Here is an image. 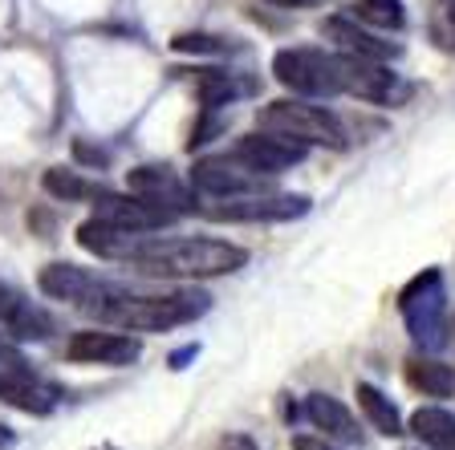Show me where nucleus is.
<instances>
[{
    "label": "nucleus",
    "instance_id": "1",
    "mask_svg": "<svg viewBox=\"0 0 455 450\" xmlns=\"http://www.w3.org/2000/svg\"><path fill=\"white\" fill-rule=\"evenodd\" d=\"M131 268L142 276H163V280H212V276H232L248 264V252L228 240H142L134 248Z\"/></svg>",
    "mask_w": 455,
    "mask_h": 450
},
{
    "label": "nucleus",
    "instance_id": "2",
    "mask_svg": "<svg viewBox=\"0 0 455 450\" xmlns=\"http://www.w3.org/2000/svg\"><path fill=\"white\" fill-rule=\"evenodd\" d=\"M208 309H212V296L196 288L163 292V296H131L123 288H110V296L98 304L94 317L114 328H131V333H167V328L191 325Z\"/></svg>",
    "mask_w": 455,
    "mask_h": 450
},
{
    "label": "nucleus",
    "instance_id": "3",
    "mask_svg": "<svg viewBox=\"0 0 455 450\" xmlns=\"http://www.w3.org/2000/svg\"><path fill=\"white\" fill-rule=\"evenodd\" d=\"M398 312H403V325H407L411 341H415L423 353H439L447 345V288H443V272L439 268H427L419 272L407 288L398 292Z\"/></svg>",
    "mask_w": 455,
    "mask_h": 450
},
{
    "label": "nucleus",
    "instance_id": "4",
    "mask_svg": "<svg viewBox=\"0 0 455 450\" xmlns=\"http://www.w3.org/2000/svg\"><path fill=\"white\" fill-rule=\"evenodd\" d=\"M256 126L260 130H276L284 138H297L305 146H330V150H346V126L333 110L325 106H309V102H268L265 110L256 114Z\"/></svg>",
    "mask_w": 455,
    "mask_h": 450
},
{
    "label": "nucleus",
    "instance_id": "5",
    "mask_svg": "<svg viewBox=\"0 0 455 450\" xmlns=\"http://www.w3.org/2000/svg\"><path fill=\"white\" fill-rule=\"evenodd\" d=\"M273 77L293 90L301 98H333L341 94V66L338 53H325V49H281L273 57Z\"/></svg>",
    "mask_w": 455,
    "mask_h": 450
},
{
    "label": "nucleus",
    "instance_id": "6",
    "mask_svg": "<svg viewBox=\"0 0 455 450\" xmlns=\"http://www.w3.org/2000/svg\"><path fill=\"white\" fill-rule=\"evenodd\" d=\"M338 66H341V94H354L358 102L403 106V102H411V94H415V85L403 82L395 69L374 61V57L338 53Z\"/></svg>",
    "mask_w": 455,
    "mask_h": 450
},
{
    "label": "nucleus",
    "instance_id": "7",
    "mask_svg": "<svg viewBox=\"0 0 455 450\" xmlns=\"http://www.w3.org/2000/svg\"><path fill=\"white\" fill-rule=\"evenodd\" d=\"M216 224H289L309 211L305 195H273V191H256V195H228L220 203L199 207Z\"/></svg>",
    "mask_w": 455,
    "mask_h": 450
},
{
    "label": "nucleus",
    "instance_id": "8",
    "mask_svg": "<svg viewBox=\"0 0 455 450\" xmlns=\"http://www.w3.org/2000/svg\"><path fill=\"white\" fill-rule=\"evenodd\" d=\"M268 178L273 175H260L252 170L248 162H240L236 154H208L191 167V187L204 191V195H256V191H268Z\"/></svg>",
    "mask_w": 455,
    "mask_h": 450
},
{
    "label": "nucleus",
    "instance_id": "9",
    "mask_svg": "<svg viewBox=\"0 0 455 450\" xmlns=\"http://www.w3.org/2000/svg\"><path fill=\"white\" fill-rule=\"evenodd\" d=\"M126 191L139 199H147L151 207L167 211V216H196V187H188L171 167H134L126 170Z\"/></svg>",
    "mask_w": 455,
    "mask_h": 450
},
{
    "label": "nucleus",
    "instance_id": "10",
    "mask_svg": "<svg viewBox=\"0 0 455 450\" xmlns=\"http://www.w3.org/2000/svg\"><path fill=\"white\" fill-rule=\"evenodd\" d=\"M37 284L45 296L66 300V304H74V309H82V312H98V304H102L114 288V284L98 280L94 272H85L77 264H45Z\"/></svg>",
    "mask_w": 455,
    "mask_h": 450
},
{
    "label": "nucleus",
    "instance_id": "11",
    "mask_svg": "<svg viewBox=\"0 0 455 450\" xmlns=\"http://www.w3.org/2000/svg\"><path fill=\"white\" fill-rule=\"evenodd\" d=\"M305 142H297V138H284V134H276V130H256V134H248V138H240L236 142V154L240 162H248L252 170H260V175H284L289 167H297V162L305 159Z\"/></svg>",
    "mask_w": 455,
    "mask_h": 450
},
{
    "label": "nucleus",
    "instance_id": "12",
    "mask_svg": "<svg viewBox=\"0 0 455 450\" xmlns=\"http://www.w3.org/2000/svg\"><path fill=\"white\" fill-rule=\"evenodd\" d=\"M142 345L126 333H106V328H85V333H74L66 345V357L77 361V366H131L139 361Z\"/></svg>",
    "mask_w": 455,
    "mask_h": 450
},
{
    "label": "nucleus",
    "instance_id": "13",
    "mask_svg": "<svg viewBox=\"0 0 455 450\" xmlns=\"http://www.w3.org/2000/svg\"><path fill=\"white\" fill-rule=\"evenodd\" d=\"M94 216L114 227H126V232H159V227H167L175 219L139 195H110V191H102L94 199Z\"/></svg>",
    "mask_w": 455,
    "mask_h": 450
},
{
    "label": "nucleus",
    "instance_id": "14",
    "mask_svg": "<svg viewBox=\"0 0 455 450\" xmlns=\"http://www.w3.org/2000/svg\"><path fill=\"white\" fill-rule=\"evenodd\" d=\"M142 240H147V232H126V227H114L98 216L77 227V244L98 260H131Z\"/></svg>",
    "mask_w": 455,
    "mask_h": 450
},
{
    "label": "nucleus",
    "instance_id": "15",
    "mask_svg": "<svg viewBox=\"0 0 455 450\" xmlns=\"http://www.w3.org/2000/svg\"><path fill=\"white\" fill-rule=\"evenodd\" d=\"M0 402L17 406V410L25 414H53L57 406V390L45 382H37V377L28 374V369H9L0 366Z\"/></svg>",
    "mask_w": 455,
    "mask_h": 450
},
{
    "label": "nucleus",
    "instance_id": "16",
    "mask_svg": "<svg viewBox=\"0 0 455 450\" xmlns=\"http://www.w3.org/2000/svg\"><path fill=\"white\" fill-rule=\"evenodd\" d=\"M322 37L333 41L341 53H354V57H374V61H387V57H398L395 41H382L379 33L370 28H358L354 17H330L322 25Z\"/></svg>",
    "mask_w": 455,
    "mask_h": 450
},
{
    "label": "nucleus",
    "instance_id": "17",
    "mask_svg": "<svg viewBox=\"0 0 455 450\" xmlns=\"http://www.w3.org/2000/svg\"><path fill=\"white\" fill-rule=\"evenodd\" d=\"M305 418H309V422L333 442H362L358 418H354V414L330 394H309L305 398Z\"/></svg>",
    "mask_w": 455,
    "mask_h": 450
},
{
    "label": "nucleus",
    "instance_id": "18",
    "mask_svg": "<svg viewBox=\"0 0 455 450\" xmlns=\"http://www.w3.org/2000/svg\"><path fill=\"white\" fill-rule=\"evenodd\" d=\"M403 374H407L411 390H419V394H427V398H451L455 394V366H443L435 357H419V353L407 357Z\"/></svg>",
    "mask_w": 455,
    "mask_h": 450
},
{
    "label": "nucleus",
    "instance_id": "19",
    "mask_svg": "<svg viewBox=\"0 0 455 450\" xmlns=\"http://www.w3.org/2000/svg\"><path fill=\"white\" fill-rule=\"evenodd\" d=\"M411 434L431 450H455V414L443 406H423L411 414Z\"/></svg>",
    "mask_w": 455,
    "mask_h": 450
},
{
    "label": "nucleus",
    "instance_id": "20",
    "mask_svg": "<svg viewBox=\"0 0 455 450\" xmlns=\"http://www.w3.org/2000/svg\"><path fill=\"white\" fill-rule=\"evenodd\" d=\"M354 398H358L362 414H366V422L374 426L379 434H387V438H398V434H407V430H403V418H398V410H395V402H390V398L382 394L379 385L358 382Z\"/></svg>",
    "mask_w": 455,
    "mask_h": 450
},
{
    "label": "nucleus",
    "instance_id": "21",
    "mask_svg": "<svg viewBox=\"0 0 455 450\" xmlns=\"http://www.w3.org/2000/svg\"><path fill=\"white\" fill-rule=\"evenodd\" d=\"M191 82H196V98L204 110H220V106L236 102L240 94H248V85L236 82L232 74H224V69H196Z\"/></svg>",
    "mask_w": 455,
    "mask_h": 450
},
{
    "label": "nucleus",
    "instance_id": "22",
    "mask_svg": "<svg viewBox=\"0 0 455 450\" xmlns=\"http://www.w3.org/2000/svg\"><path fill=\"white\" fill-rule=\"evenodd\" d=\"M41 183H45V191L53 199H61V203H82V199H98V195H102V187H98V183H90V178H82L77 170H66V167H49Z\"/></svg>",
    "mask_w": 455,
    "mask_h": 450
},
{
    "label": "nucleus",
    "instance_id": "23",
    "mask_svg": "<svg viewBox=\"0 0 455 450\" xmlns=\"http://www.w3.org/2000/svg\"><path fill=\"white\" fill-rule=\"evenodd\" d=\"M350 17L362 20V25L370 28H403L407 25V9H403V0H354L350 4Z\"/></svg>",
    "mask_w": 455,
    "mask_h": 450
},
{
    "label": "nucleus",
    "instance_id": "24",
    "mask_svg": "<svg viewBox=\"0 0 455 450\" xmlns=\"http://www.w3.org/2000/svg\"><path fill=\"white\" fill-rule=\"evenodd\" d=\"M427 37L439 53H455V0H427Z\"/></svg>",
    "mask_w": 455,
    "mask_h": 450
},
{
    "label": "nucleus",
    "instance_id": "25",
    "mask_svg": "<svg viewBox=\"0 0 455 450\" xmlns=\"http://www.w3.org/2000/svg\"><path fill=\"white\" fill-rule=\"evenodd\" d=\"M171 49H180V53H224L228 45L220 37H208V33H180L171 41Z\"/></svg>",
    "mask_w": 455,
    "mask_h": 450
},
{
    "label": "nucleus",
    "instance_id": "26",
    "mask_svg": "<svg viewBox=\"0 0 455 450\" xmlns=\"http://www.w3.org/2000/svg\"><path fill=\"white\" fill-rule=\"evenodd\" d=\"M224 130V122L216 118V110H204V118L196 122V130H191V138H188V150H196V146H204V142H212V134H220Z\"/></svg>",
    "mask_w": 455,
    "mask_h": 450
},
{
    "label": "nucleus",
    "instance_id": "27",
    "mask_svg": "<svg viewBox=\"0 0 455 450\" xmlns=\"http://www.w3.org/2000/svg\"><path fill=\"white\" fill-rule=\"evenodd\" d=\"M20 309H25V296L17 288H9V284H0V328H9Z\"/></svg>",
    "mask_w": 455,
    "mask_h": 450
},
{
    "label": "nucleus",
    "instance_id": "28",
    "mask_svg": "<svg viewBox=\"0 0 455 450\" xmlns=\"http://www.w3.org/2000/svg\"><path fill=\"white\" fill-rule=\"evenodd\" d=\"M74 159L77 162H85V167H106V162H110V150H102V146H90V142L85 138H77L74 142Z\"/></svg>",
    "mask_w": 455,
    "mask_h": 450
},
{
    "label": "nucleus",
    "instance_id": "29",
    "mask_svg": "<svg viewBox=\"0 0 455 450\" xmlns=\"http://www.w3.org/2000/svg\"><path fill=\"white\" fill-rule=\"evenodd\" d=\"M0 366H9V369H25L28 361H25V357H20V349H12L9 341L0 337Z\"/></svg>",
    "mask_w": 455,
    "mask_h": 450
},
{
    "label": "nucleus",
    "instance_id": "30",
    "mask_svg": "<svg viewBox=\"0 0 455 450\" xmlns=\"http://www.w3.org/2000/svg\"><path fill=\"white\" fill-rule=\"evenodd\" d=\"M216 450H260V446H256V442L248 438V434H224Z\"/></svg>",
    "mask_w": 455,
    "mask_h": 450
},
{
    "label": "nucleus",
    "instance_id": "31",
    "mask_svg": "<svg viewBox=\"0 0 455 450\" xmlns=\"http://www.w3.org/2000/svg\"><path fill=\"white\" fill-rule=\"evenodd\" d=\"M293 450H338L330 438H313V434H297L293 438Z\"/></svg>",
    "mask_w": 455,
    "mask_h": 450
},
{
    "label": "nucleus",
    "instance_id": "32",
    "mask_svg": "<svg viewBox=\"0 0 455 450\" xmlns=\"http://www.w3.org/2000/svg\"><path fill=\"white\" fill-rule=\"evenodd\" d=\"M196 353H199V345H183V349H175V353H171V369H183Z\"/></svg>",
    "mask_w": 455,
    "mask_h": 450
},
{
    "label": "nucleus",
    "instance_id": "33",
    "mask_svg": "<svg viewBox=\"0 0 455 450\" xmlns=\"http://www.w3.org/2000/svg\"><path fill=\"white\" fill-rule=\"evenodd\" d=\"M17 446V430H9V426L0 422V450H12Z\"/></svg>",
    "mask_w": 455,
    "mask_h": 450
},
{
    "label": "nucleus",
    "instance_id": "34",
    "mask_svg": "<svg viewBox=\"0 0 455 450\" xmlns=\"http://www.w3.org/2000/svg\"><path fill=\"white\" fill-rule=\"evenodd\" d=\"M268 4H276V9H309L317 0H268Z\"/></svg>",
    "mask_w": 455,
    "mask_h": 450
},
{
    "label": "nucleus",
    "instance_id": "35",
    "mask_svg": "<svg viewBox=\"0 0 455 450\" xmlns=\"http://www.w3.org/2000/svg\"><path fill=\"white\" fill-rule=\"evenodd\" d=\"M90 450H118V446H90Z\"/></svg>",
    "mask_w": 455,
    "mask_h": 450
},
{
    "label": "nucleus",
    "instance_id": "36",
    "mask_svg": "<svg viewBox=\"0 0 455 450\" xmlns=\"http://www.w3.org/2000/svg\"><path fill=\"white\" fill-rule=\"evenodd\" d=\"M451 333H455V320H451Z\"/></svg>",
    "mask_w": 455,
    "mask_h": 450
}]
</instances>
